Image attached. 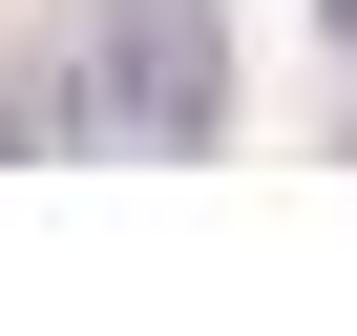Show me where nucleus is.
I'll use <instances>...</instances> for the list:
<instances>
[{
  "label": "nucleus",
  "instance_id": "1",
  "mask_svg": "<svg viewBox=\"0 0 357 336\" xmlns=\"http://www.w3.org/2000/svg\"><path fill=\"white\" fill-rule=\"evenodd\" d=\"M63 126L84 147H211L231 126V22L211 0H105L84 63H63Z\"/></svg>",
  "mask_w": 357,
  "mask_h": 336
},
{
  "label": "nucleus",
  "instance_id": "2",
  "mask_svg": "<svg viewBox=\"0 0 357 336\" xmlns=\"http://www.w3.org/2000/svg\"><path fill=\"white\" fill-rule=\"evenodd\" d=\"M315 22H336V43H357V0H315Z\"/></svg>",
  "mask_w": 357,
  "mask_h": 336
}]
</instances>
